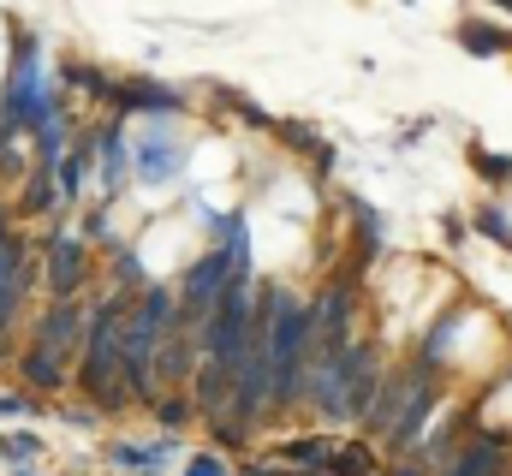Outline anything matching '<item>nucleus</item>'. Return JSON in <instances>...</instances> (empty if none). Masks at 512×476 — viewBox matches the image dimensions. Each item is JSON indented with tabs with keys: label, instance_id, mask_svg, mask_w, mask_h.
Masks as SVG:
<instances>
[{
	"label": "nucleus",
	"instance_id": "f257e3e1",
	"mask_svg": "<svg viewBox=\"0 0 512 476\" xmlns=\"http://www.w3.org/2000/svg\"><path fill=\"white\" fill-rule=\"evenodd\" d=\"M36 286H42V298H90V286H96V250L72 227H54L36 244Z\"/></svg>",
	"mask_w": 512,
	"mask_h": 476
},
{
	"label": "nucleus",
	"instance_id": "f03ea898",
	"mask_svg": "<svg viewBox=\"0 0 512 476\" xmlns=\"http://www.w3.org/2000/svg\"><path fill=\"white\" fill-rule=\"evenodd\" d=\"M24 340L54 352L60 363H78V352H84V298H48Z\"/></svg>",
	"mask_w": 512,
	"mask_h": 476
},
{
	"label": "nucleus",
	"instance_id": "7ed1b4c3",
	"mask_svg": "<svg viewBox=\"0 0 512 476\" xmlns=\"http://www.w3.org/2000/svg\"><path fill=\"white\" fill-rule=\"evenodd\" d=\"M185 167H191V143L167 137L161 119H155V131H143V137L131 143V179H137V185H173Z\"/></svg>",
	"mask_w": 512,
	"mask_h": 476
},
{
	"label": "nucleus",
	"instance_id": "20e7f679",
	"mask_svg": "<svg viewBox=\"0 0 512 476\" xmlns=\"http://www.w3.org/2000/svg\"><path fill=\"white\" fill-rule=\"evenodd\" d=\"M108 108L120 119H179L191 102H185L173 84H161V78H114Z\"/></svg>",
	"mask_w": 512,
	"mask_h": 476
},
{
	"label": "nucleus",
	"instance_id": "39448f33",
	"mask_svg": "<svg viewBox=\"0 0 512 476\" xmlns=\"http://www.w3.org/2000/svg\"><path fill=\"white\" fill-rule=\"evenodd\" d=\"M12 381L30 393V399H60V393H72V363H60L54 352H42V346H18L12 352Z\"/></svg>",
	"mask_w": 512,
	"mask_h": 476
},
{
	"label": "nucleus",
	"instance_id": "423d86ee",
	"mask_svg": "<svg viewBox=\"0 0 512 476\" xmlns=\"http://www.w3.org/2000/svg\"><path fill=\"white\" fill-rule=\"evenodd\" d=\"M185 393H191V411H197L203 423H209V417H221V411H227V399H233V363L197 357V369H191Z\"/></svg>",
	"mask_w": 512,
	"mask_h": 476
},
{
	"label": "nucleus",
	"instance_id": "0eeeda50",
	"mask_svg": "<svg viewBox=\"0 0 512 476\" xmlns=\"http://www.w3.org/2000/svg\"><path fill=\"white\" fill-rule=\"evenodd\" d=\"M453 36H459V48H465V54H477V60L512 54V30H507V24H489V18H465Z\"/></svg>",
	"mask_w": 512,
	"mask_h": 476
},
{
	"label": "nucleus",
	"instance_id": "6e6552de",
	"mask_svg": "<svg viewBox=\"0 0 512 476\" xmlns=\"http://www.w3.org/2000/svg\"><path fill=\"white\" fill-rule=\"evenodd\" d=\"M322 476H382V453L370 441H334Z\"/></svg>",
	"mask_w": 512,
	"mask_h": 476
},
{
	"label": "nucleus",
	"instance_id": "1a4fd4ad",
	"mask_svg": "<svg viewBox=\"0 0 512 476\" xmlns=\"http://www.w3.org/2000/svg\"><path fill=\"white\" fill-rule=\"evenodd\" d=\"M60 84L66 90H84V102H96V108H108V96H114V78L102 66H90V60H66L60 66Z\"/></svg>",
	"mask_w": 512,
	"mask_h": 476
},
{
	"label": "nucleus",
	"instance_id": "9d476101",
	"mask_svg": "<svg viewBox=\"0 0 512 476\" xmlns=\"http://www.w3.org/2000/svg\"><path fill=\"white\" fill-rule=\"evenodd\" d=\"M143 411H149L161 429H191V423H197V411H191V393H185V387H161Z\"/></svg>",
	"mask_w": 512,
	"mask_h": 476
},
{
	"label": "nucleus",
	"instance_id": "9b49d317",
	"mask_svg": "<svg viewBox=\"0 0 512 476\" xmlns=\"http://www.w3.org/2000/svg\"><path fill=\"white\" fill-rule=\"evenodd\" d=\"M328 453H334V435H292V441H280V459L292 471H322Z\"/></svg>",
	"mask_w": 512,
	"mask_h": 476
},
{
	"label": "nucleus",
	"instance_id": "f8f14e48",
	"mask_svg": "<svg viewBox=\"0 0 512 476\" xmlns=\"http://www.w3.org/2000/svg\"><path fill=\"white\" fill-rule=\"evenodd\" d=\"M471 238H489V244L512 250V215L501 209V203H483V209L471 215Z\"/></svg>",
	"mask_w": 512,
	"mask_h": 476
},
{
	"label": "nucleus",
	"instance_id": "ddd939ff",
	"mask_svg": "<svg viewBox=\"0 0 512 476\" xmlns=\"http://www.w3.org/2000/svg\"><path fill=\"white\" fill-rule=\"evenodd\" d=\"M471 167H477L489 185H512V155H489L483 143H471Z\"/></svg>",
	"mask_w": 512,
	"mask_h": 476
},
{
	"label": "nucleus",
	"instance_id": "4468645a",
	"mask_svg": "<svg viewBox=\"0 0 512 476\" xmlns=\"http://www.w3.org/2000/svg\"><path fill=\"white\" fill-rule=\"evenodd\" d=\"M185 476H233V471H227V453L209 447V453H191L185 459Z\"/></svg>",
	"mask_w": 512,
	"mask_h": 476
},
{
	"label": "nucleus",
	"instance_id": "2eb2a0df",
	"mask_svg": "<svg viewBox=\"0 0 512 476\" xmlns=\"http://www.w3.org/2000/svg\"><path fill=\"white\" fill-rule=\"evenodd\" d=\"M382 476H435V471H429L423 459H411V453H393V459L382 465Z\"/></svg>",
	"mask_w": 512,
	"mask_h": 476
},
{
	"label": "nucleus",
	"instance_id": "dca6fc26",
	"mask_svg": "<svg viewBox=\"0 0 512 476\" xmlns=\"http://www.w3.org/2000/svg\"><path fill=\"white\" fill-rule=\"evenodd\" d=\"M0 453L18 465V459H36V435H0Z\"/></svg>",
	"mask_w": 512,
	"mask_h": 476
},
{
	"label": "nucleus",
	"instance_id": "f3484780",
	"mask_svg": "<svg viewBox=\"0 0 512 476\" xmlns=\"http://www.w3.org/2000/svg\"><path fill=\"white\" fill-rule=\"evenodd\" d=\"M441 238H447V244L459 250V244H471V227H465L459 215H447V221H441Z\"/></svg>",
	"mask_w": 512,
	"mask_h": 476
},
{
	"label": "nucleus",
	"instance_id": "a211bd4d",
	"mask_svg": "<svg viewBox=\"0 0 512 476\" xmlns=\"http://www.w3.org/2000/svg\"><path fill=\"white\" fill-rule=\"evenodd\" d=\"M495 12H507V18H512V0H495Z\"/></svg>",
	"mask_w": 512,
	"mask_h": 476
},
{
	"label": "nucleus",
	"instance_id": "6ab92c4d",
	"mask_svg": "<svg viewBox=\"0 0 512 476\" xmlns=\"http://www.w3.org/2000/svg\"><path fill=\"white\" fill-rule=\"evenodd\" d=\"M286 476H322V471H286Z\"/></svg>",
	"mask_w": 512,
	"mask_h": 476
},
{
	"label": "nucleus",
	"instance_id": "aec40b11",
	"mask_svg": "<svg viewBox=\"0 0 512 476\" xmlns=\"http://www.w3.org/2000/svg\"><path fill=\"white\" fill-rule=\"evenodd\" d=\"M0 215H12V203H0Z\"/></svg>",
	"mask_w": 512,
	"mask_h": 476
}]
</instances>
